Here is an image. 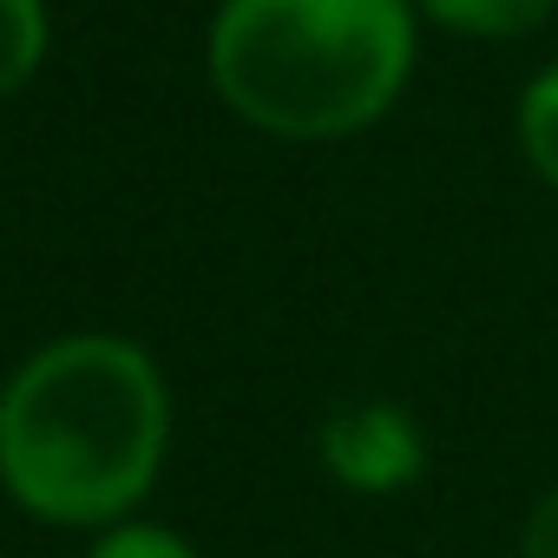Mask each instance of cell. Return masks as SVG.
I'll return each mask as SVG.
<instances>
[{
  "label": "cell",
  "mask_w": 558,
  "mask_h": 558,
  "mask_svg": "<svg viewBox=\"0 0 558 558\" xmlns=\"http://www.w3.org/2000/svg\"><path fill=\"white\" fill-rule=\"evenodd\" d=\"M512 125H519V151H525V165L558 191V60H551L525 93H519Z\"/></svg>",
  "instance_id": "obj_6"
},
{
  "label": "cell",
  "mask_w": 558,
  "mask_h": 558,
  "mask_svg": "<svg viewBox=\"0 0 558 558\" xmlns=\"http://www.w3.org/2000/svg\"><path fill=\"white\" fill-rule=\"evenodd\" d=\"M323 466L349 493H401L427 473V434L395 401H349L323 421Z\"/></svg>",
  "instance_id": "obj_3"
},
{
  "label": "cell",
  "mask_w": 558,
  "mask_h": 558,
  "mask_svg": "<svg viewBox=\"0 0 558 558\" xmlns=\"http://www.w3.org/2000/svg\"><path fill=\"white\" fill-rule=\"evenodd\" d=\"M47 0H0V99H14L47 60Z\"/></svg>",
  "instance_id": "obj_5"
},
{
  "label": "cell",
  "mask_w": 558,
  "mask_h": 558,
  "mask_svg": "<svg viewBox=\"0 0 558 558\" xmlns=\"http://www.w3.org/2000/svg\"><path fill=\"white\" fill-rule=\"evenodd\" d=\"M171 395L125 336H60L0 388V486L47 525H119L158 480Z\"/></svg>",
  "instance_id": "obj_1"
},
{
  "label": "cell",
  "mask_w": 558,
  "mask_h": 558,
  "mask_svg": "<svg viewBox=\"0 0 558 558\" xmlns=\"http://www.w3.org/2000/svg\"><path fill=\"white\" fill-rule=\"evenodd\" d=\"M86 558H197L191 538H178L171 525H145V519H119L93 538Z\"/></svg>",
  "instance_id": "obj_7"
},
{
  "label": "cell",
  "mask_w": 558,
  "mask_h": 558,
  "mask_svg": "<svg viewBox=\"0 0 558 558\" xmlns=\"http://www.w3.org/2000/svg\"><path fill=\"white\" fill-rule=\"evenodd\" d=\"M519 558H558V486H545V499L525 512V532H519Z\"/></svg>",
  "instance_id": "obj_8"
},
{
  "label": "cell",
  "mask_w": 558,
  "mask_h": 558,
  "mask_svg": "<svg viewBox=\"0 0 558 558\" xmlns=\"http://www.w3.org/2000/svg\"><path fill=\"white\" fill-rule=\"evenodd\" d=\"M414 8L434 27L466 34V40H519L558 14V0H414Z\"/></svg>",
  "instance_id": "obj_4"
},
{
  "label": "cell",
  "mask_w": 558,
  "mask_h": 558,
  "mask_svg": "<svg viewBox=\"0 0 558 558\" xmlns=\"http://www.w3.org/2000/svg\"><path fill=\"white\" fill-rule=\"evenodd\" d=\"M408 73L414 0H223L210 21V86L269 138H349Z\"/></svg>",
  "instance_id": "obj_2"
}]
</instances>
